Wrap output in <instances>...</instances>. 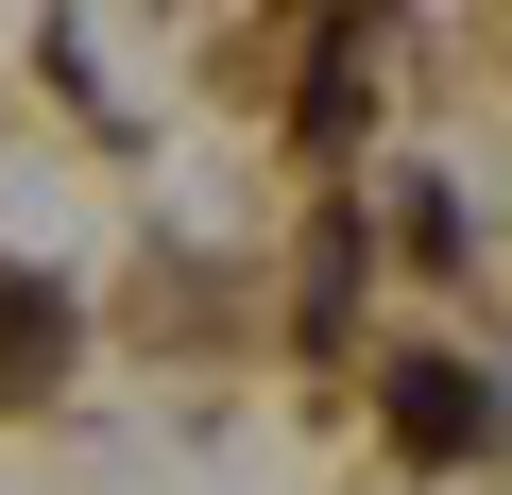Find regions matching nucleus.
Segmentation results:
<instances>
[{
    "label": "nucleus",
    "mask_w": 512,
    "mask_h": 495,
    "mask_svg": "<svg viewBox=\"0 0 512 495\" xmlns=\"http://www.w3.org/2000/svg\"><path fill=\"white\" fill-rule=\"evenodd\" d=\"M393 427H410L427 461H461V444H478V376H444V359H393Z\"/></svg>",
    "instance_id": "f257e3e1"
},
{
    "label": "nucleus",
    "mask_w": 512,
    "mask_h": 495,
    "mask_svg": "<svg viewBox=\"0 0 512 495\" xmlns=\"http://www.w3.org/2000/svg\"><path fill=\"white\" fill-rule=\"evenodd\" d=\"M52 376V291H0V393Z\"/></svg>",
    "instance_id": "f03ea898"
}]
</instances>
